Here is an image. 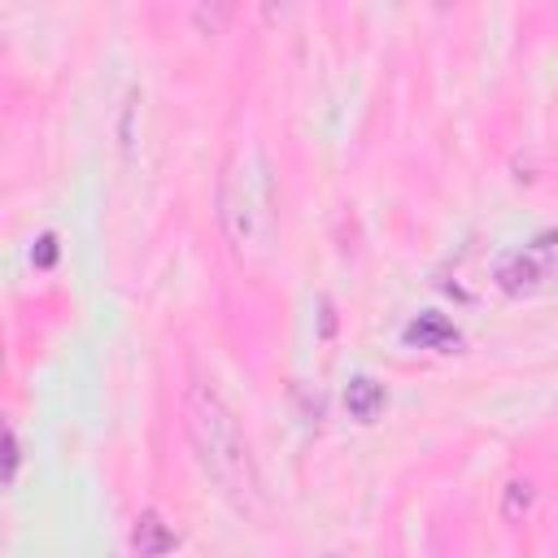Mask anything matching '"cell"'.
<instances>
[{
	"label": "cell",
	"mask_w": 558,
	"mask_h": 558,
	"mask_svg": "<svg viewBox=\"0 0 558 558\" xmlns=\"http://www.w3.org/2000/svg\"><path fill=\"white\" fill-rule=\"evenodd\" d=\"M183 427H187V440H192V453H196L201 471L218 484V493L240 510H257L262 475H257L248 436H244L240 418L231 414V405L209 384H192L187 388Z\"/></svg>",
	"instance_id": "1"
},
{
	"label": "cell",
	"mask_w": 558,
	"mask_h": 558,
	"mask_svg": "<svg viewBox=\"0 0 558 558\" xmlns=\"http://www.w3.org/2000/svg\"><path fill=\"white\" fill-rule=\"evenodd\" d=\"M218 222L235 257L257 262L275 240V170L257 140L231 148L218 174Z\"/></svg>",
	"instance_id": "2"
},
{
	"label": "cell",
	"mask_w": 558,
	"mask_h": 558,
	"mask_svg": "<svg viewBox=\"0 0 558 558\" xmlns=\"http://www.w3.org/2000/svg\"><path fill=\"white\" fill-rule=\"evenodd\" d=\"M405 344H418V349H440V353H449V349H458V327H453L445 314L427 310V314H418V318L405 327Z\"/></svg>",
	"instance_id": "3"
},
{
	"label": "cell",
	"mask_w": 558,
	"mask_h": 558,
	"mask_svg": "<svg viewBox=\"0 0 558 558\" xmlns=\"http://www.w3.org/2000/svg\"><path fill=\"white\" fill-rule=\"evenodd\" d=\"M131 545H135V558H161V554L174 549V532H170V523H166L157 510H144V514L135 519Z\"/></svg>",
	"instance_id": "4"
},
{
	"label": "cell",
	"mask_w": 558,
	"mask_h": 558,
	"mask_svg": "<svg viewBox=\"0 0 558 558\" xmlns=\"http://www.w3.org/2000/svg\"><path fill=\"white\" fill-rule=\"evenodd\" d=\"M541 279H545V270H541V262L532 257V253H506L501 262H497V283L506 288V292H536L541 288Z\"/></svg>",
	"instance_id": "5"
},
{
	"label": "cell",
	"mask_w": 558,
	"mask_h": 558,
	"mask_svg": "<svg viewBox=\"0 0 558 558\" xmlns=\"http://www.w3.org/2000/svg\"><path fill=\"white\" fill-rule=\"evenodd\" d=\"M344 410L357 423H375L379 410H384V384H375L371 375H353L349 388H344Z\"/></svg>",
	"instance_id": "6"
},
{
	"label": "cell",
	"mask_w": 558,
	"mask_h": 558,
	"mask_svg": "<svg viewBox=\"0 0 558 558\" xmlns=\"http://www.w3.org/2000/svg\"><path fill=\"white\" fill-rule=\"evenodd\" d=\"M532 501H536L532 480H510V484L501 488V519H506V523H523V514L532 510Z\"/></svg>",
	"instance_id": "7"
},
{
	"label": "cell",
	"mask_w": 558,
	"mask_h": 558,
	"mask_svg": "<svg viewBox=\"0 0 558 558\" xmlns=\"http://www.w3.org/2000/svg\"><path fill=\"white\" fill-rule=\"evenodd\" d=\"M17 466H22V445H17L13 423H4V484L17 480Z\"/></svg>",
	"instance_id": "8"
},
{
	"label": "cell",
	"mask_w": 558,
	"mask_h": 558,
	"mask_svg": "<svg viewBox=\"0 0 558 558\" xmlns=\"http://www.w3.org/2000/svg\"><path fill=\"white\" fill-rule=\"evenodd\" d=\"M35 266H52L57 262V235H39V244H35Z\"/></svg>",
	"instance_id": "9"
},
{
	"label": "cell",
	"mask_w": 558,
	"mask_h": 558,
	"mask_svg": "<svg viewBox=\"0 0 558 558\" xmlns=\"http://www.w3.org/2000/svg\"><path fill=\"white\" fill-rule=\"evenodd\" d=\"M327 558H331V554H327Z\"/></svg>",
	"instance_id": "10"
}]
</instances>
